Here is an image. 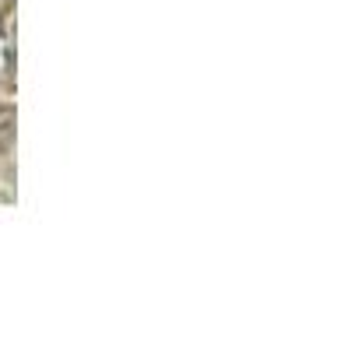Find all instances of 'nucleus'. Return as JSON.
I'll use <instances>...</instances> for the list:
<instances>
[]
</instances>
